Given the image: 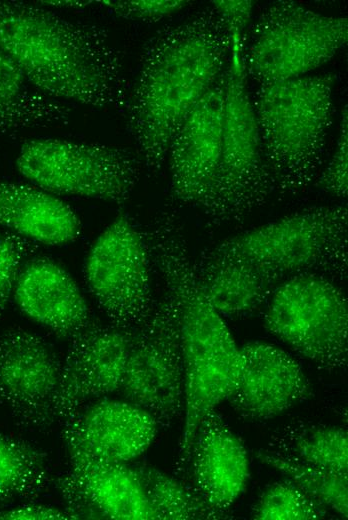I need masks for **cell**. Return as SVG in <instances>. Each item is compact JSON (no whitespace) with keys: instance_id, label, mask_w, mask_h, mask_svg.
Instances as JSON below:
<instances>
[{"instance_id":"cell-8","label":"cell","mask_w":348,"mask_h":520,"mask_svg":"<svg viewBox=\"0 0 348 520\" xmlns=\"http://www.w3.org/2000/svg\"><path fill=\"white\" fill-rule=\"evenodd\" d=\"M141 164L125 147L63 139L26 141L16 161L20 174L39 188L116 204L130 198Z\"/></svg>"},{"instance_id":"cell-6","label":"cell","mask_w":348,"mask_h":520,"mask_svg":"<svg viewBox=\"0 0 348 520\" xmlns=\"http://www.w3.org/2000/svg\"><path fill=\"white\" fill-rule=\"evenodd\" d=\"M220 158L197 207L209 225L240 222L274 193L247 89L244 46L231 39Z\"/></svg>"},{"instance_id":"cell-10","label":"cell","mask_w":348,"mask_h":520,"mask_svg":"<svg viewBox=\"0 0 348 520\" xmlns=\"http://www.w3.org/2000/svg\"><path fill=\"white\" fill-rule=\"evenodd\" d=\"M151 414L160 427L184 415L185 379L179 314L170 293L154 303L135 339L118 392Z\"/></svg>"},{"instance_id":"cell-31","label":"cell","mask_w":348,"mask_h":520,"mask_svg":"<svg viewBox=\"0 0 348 520\" xmlns=\"http://www.w3.org/2000/svg\"><path fill=\"white\" fill-rule=\"evenodd\" d=\"M211 6L224 22L231 37L245 44V31L248 28L254 2L251 0H214Z\"/></svg>"},{"instance_id":"cell-27","label":"cell","mask_w":348,"mask_h":520,"mask_svg":"<svg viewBox=\"0 0 348 520\" xmlns=\"http://www.w3.org/2000/svg\"><path fill=\"white\" fill-rule=\"evenodd\" d=\"M298 458L313 466L348 475V434L346 429L320 426L304 429L294 439Z\"/></svg>"},{"instance_id":"cell-26","label":"cell","mask_w":348,"mask_h":520,"mask_svg":"<svg viewBox=\"0 0 348 520\" xmlns=\"http://www.w3.org/2000/svg\"><path fill=\"white\" fill-rule=\"evenodd\" d=\"M327 508L285 477L267 487L253 507L258 520H308L324 518Z\"/></svg>"},{"instance_id":"cell-7","label":"cell","mask_w":348,"mask_h":520,"mask_svg":"<svg viewBox=\"0 0 348 520\" xmlns=\"http://www.w3.org/2000/svg\"><path fill=\"white\" fill-rule=\"evenodd\" d=\"M347 41V18L275 1L253 26L243 50L245 73L259 85L302 77L330 61Z\"/></svg>"},{"instance_id":"cell-13","label":"cell","mask_w":348,"mask_h":520,"mask_svg":"<svg viewBox=\"0 0 348 520\" xmlns=\"http://www.w3.org/2000/svg\"><path fill=\"white\" fill-rule=\"evenodd\" d=\"M135 335L136 327L92 322L71 340L54 403L55 422L63 424L92 398L118 392Z\"/></svg>"},{"instance_id":"cell-30","label":"cell","mask_w":348,"mask_h":520,"mask_svg":"<svg viewBox=\"0 0 348 520\" xmlns=\"http://www.w3.org/2000/svg\"><path fill=\"white\" fill-rule=\"evenodd\" d=\"M102 6L111 11L117 17L154 23L173 15L187 5L190 1L184 0H139V1H99Z\"/></svg>"},{"instance_id":"cell-14","label":"cell","mask_w":348,"mask_h":520,"mask_svg":"<svg viewBox=\"0 0 348 520\" xmlns=\"http://www.w3.org/2000/svg\"><path fill=\"white\" fill-rule=\"evenodd\" d=\"M67 455L70 468L55 479V487L74 520H155L133 465L77 452Z\"/></svg>"},{"instance_id":"cell-11","label":"cell","mask_w":348,"mask_h":520,"mask_svg":"<svg viewBox=\"0 0 348 520\" xmlns=\"http://www.w3.org/2000/svg\"><path fill=\"white\" fill-rule=\"evenodd\" d=\"M149 260L141 229L124 212L93 243L85 277L111 324L137 327L152 311Z\"/></svg>"},{"instance_id":"cell-24","label":"cell","mask_w":348,"mask_h":520,"mask_svg":"<svg viewBox=\"0 0 348 520\" xmlns=\"http://www.w3.org/2000/svg\"><path fill=\"white\" fill-rule=\"evenodd\" d=\"M155 520L227 518V512L206 502L193 488L146 464L133 465Z\"/></svg>"},{"instance_id":"cell-18","label":"cell","mask_w":348,"mask_h":520,"mask_svg":"<svg viewBox=\"0 0 348 520\" xmlns=\"http://www.w3.org/2000/svg\"><path fill=\"white\" fill-rule=\"evenodd\" d=\"M188 466L192 488L224 512L244 492L250 476L245 446L215 410L196 430Z\"/></svg>"},{"instance_id":"cell-17","label":"cell","mask_w":348,"mask_h":520,"mask_svg":"<svg viewBox=\"0 0 348 520\" xmlns=\"http://www.w3.org/2000/svg\"><path fill=\"white\" fill-rule=\"evenodd\" d=\"M66 452L128 463L143 454L160 428L144 409L125 400H101L61 424Z\"/></svg>"},{"instance_id":"cell-23","label":"cell","mask_w":348,"mask_h":520,"mask_svg":"<svg viewBox=\"0 0 348 520\" xmlns=\"http://www.w3.org/2000/svg\"><path fill=\"white\" fill-rule=\"evenodd\" d=\"M49 481L47 453L29 441L0 432V503L37 497Z\"/></svg>"},{"instance_id":"cell-29","label":"cell","mask_w":348,"mask_h":520,"mask_svg":"<svg viewBox=\"0 0 348 520\" xmlns=\"http://www.w3.org/2000/svg\"><path fill=\"white\" fill-rule=\"evenodd\" d=\"M347 159L348 110L347 105H345L341 113L339 136L335 152L327 167L316 179L314 185L327 193L346 198L348 194Z\"/></svg>"},{"instance_id":"cell-16","label":"cell","mask_w":348,"mask_h":520,"mask_svg":"<svg viewBox=\"0 0 348 520\" xmlns=\"http://www.w3.org/2000/svg\"><path fill=\"white\" fill-rule=\"evenodd\" d=\"M240 371L226 401L242 418L268 420L313 396L299 364L285 351L260 342L240 348Z\"/></svg>"},{"instance_id":"cell-32","label":"cell","mask_w":348,"mask_h":520,"mask_svg":"<svg viewBox=\"0 0 348 520\" xmlns=\"http://www.w3.org/2000/svg\"><path fill=\"white\" fill-rule=\"evenodd\" d=\"M61 520L73 517L64 509L43 504H26L0 512V520Z\"/></svg>"},{"instance_id":"cell-1","label":"cell","mask_w":348,"mask_h":520,"mask_svg":"<svg viewBox=\"0 0 348 520\" xmlns=\"http://www.w3.org/2000/svg\"><path fill=\"white\" fill-rule=\"evenodd\" d=\"M231 49V36L211 5L146 42L124 112L149 172L161 170L174 136L227 68Z\"/></svg>"},{"instance_id":"cell-22","label":"cell","mask_w":348,"mask_h":520,"mask_svg":"<svg viewBox=\"0 0 348 520\" xmlns=\"http://www.w3.org/2000/svg\"><path fill=\"white\" fill-rule=\"evenodd\" d=\"M70 108L35 89L0 48V133L66 122Z\"/></svg>"},{"instance_id":"cell-19","label":"cell","mask_w":348,"mask_h":520,"mask_svg":"<svg viewBox=\"0 0 348 520\" xmlns=\"http://www.w3.org/2000/svg\"><path fill=\"white\" fill-rule=\"evenodd\" d=\"M13 294L27 317L61 338L73 340L93 322L79 286L52 260L37 258L23 265Z\"/></svg>"},{"instance_id":"cell-21","label":"cell","mask_w":348,"mask_h":520,"mask_svg":"<svg viewBox=\"0 0 348 520\" xmlns=\"http://www.w3.org/2000/svg\"><path fill=\"white\" fill-rule=\"evenodd\" d=\"M0 226L46 245L76 240L81 222L55 194L37 186L0 180Z\"/></svg>"},{"instance_id":"cell-2","label":"cell","mask_w":348,"mask_h":520,"mask_svg":"<svg viewBox=\"0 0 348 520\" xmlns=\"http://www.w3.org/2000/svg\"><path fill=\"white\" fill-rule=\"evenodd\" d=\"M0 48L35 89L54 100L126 107L130 84L102 27L67 19L39 3L0 0Z\"/></svg>"},{"instance_id":"cell-20","label":"cell","mask_w":348,"mask_h":520,"mask_svg":"<svg viewBox=\"0 0 348 520\" xmlns=\"http://www.w3.org/2000/svg\"><path fill=\"white\" fill-rule=\"evenodd\" d=\"M197 283L211 306L229 318L248 316L268 303L285 277L246 261L203 250L193 262Z\"/></svg>"},{"instance_id":"cell-12","label":"cell","mask_w":348,"mask_h":520,"mask_svg":"<svg viewBox=\"0 0 348 520\" xmlns=\"http://www.w3.org/2000/svg\"><path fill=\"white\" fill-rule=\"evenodd\" d=\"M62 363L40 336L16 328L0 337V404L28 430L54 423Z\"/></svg>"},{"instance_id":"cell-9","label":"cell","mask_w":348,"mask_h":520,"mask_svg":"<svg viewBox=\"0 0 348 520\" xmlns=\"http://www.w3.org/2000/svg\"><path fill=\"white\" fill-rule=\"evenodd\" d=\"M264 326L321 369L347 366L348 301L325 276L287 278L268 301Z\"/></svg>"},{"instance_id":"cell-3","label":"cell","mask_w":348,"mask_h":520,"mask_svg":"<svg viewBox=\"0 0 348 520\" xmlns=\"http://www.w3.org/2000/svg\"><path fill=\"white\" fill-rule=\"evenodd\" d=\"M141 231L149 258L178 307L185 408L177 470L184 472L200 422L227 400L235 387L241 364L240 348L197 283L175 213L162 211Z\"/></svg>"},{"instance_id":"cell-5","label":"cell","mask_w":348,"mask_h":520,"mask_svg":"<svg viewBox=\"0 0 348 520\" xmlns=\"http://www.w3.org/2000/svg\"><path fill=\"white\" fill-rule=\"evenodd\" d=\"M209 249L286 279L299 274L344 279L348 268V208L346 205L305 208Z\"/></svg>"},{"instance_id":"cell-33","label":"cell","mask_w":348,"mask_h":520,"mask_svg":"<svg viewBox=\"0 0 348 520\" xmlns=\"http://www.w3.org/2000/svg\"><path fill=\"white\" fill-rule=\"evenodd\" d=\"M40 5L42 6H50V7H56V8H84V7H87L91 4H94L95 1H77V0H73V1H56V0H51V1H39L38 2Z\"/></svg>"},{"instance_id":"cell-28","label":"cell","mask_w":348,"mask_h":520,"mask_svg":"<svg viewBox=\"0 0 348 520\" xmlns=\"http://www.w3.org/2000/svg\"><path fill=\"white\" fill-rule=\"evenodd\" d=\"M34 246L14 233L0 232V313L5 309L23 267Z\"/></svg>"},{"instance_id":"cell-4","label":"cell","mask_w":348,"mask_h":520,"mask_svg":"<svg viewBox=\"0 0 348 520\" xmlns=\"http://www.w3.org/2000/svg\"><path fill=\"white\" fill-rule=\"evenodd\" d=\"M336 75L259 85L251 99L274 193L304 191L315 180L332 124Z\"/></svg>"},{"instance_id":"cell-25","label":"cell","mask_w":348,"mask_h":520,"mask_svg":"<svg viewBox=\"0 0 348 520\" xmlns=\"http://www.w3.org/2000/svg\"><path fill=\"white\" fill-rule=\"evenodd\" d=\"M263 464L292 480L314 500L337 513L348 516V475L325 470L301 460L290 459L266 450L255 453Z\"/></svg>"},{"instance_id":"cell-15","label":"cell","mask_w":348,"mask_h":520,"mask_svg":"<svg viewBox=\"0 0 348 520\" xmlns=\"http://www.w3.org/2000/svg\"><path fill=\"white\" fill-rule=\"evenodd\" d=\"M227 74L228 66L170 144V191L177 202L197 206L214 177L222 145Z\"/></svg>"}]
</instances>
